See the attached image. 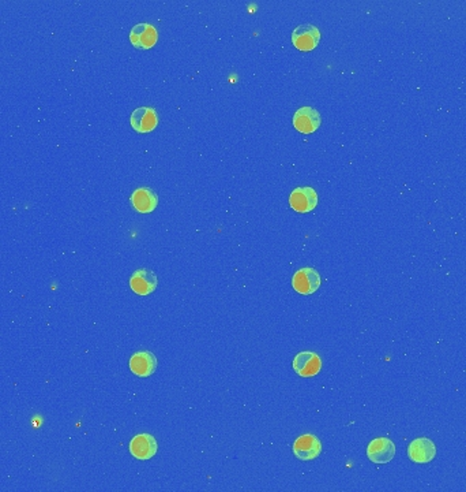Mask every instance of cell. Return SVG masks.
<instances>
[{"label":"cell","mask_w":466,"mask_h":492,"mask_svg":"<svg viewBox=\"0 0 466 492\" xmlns=\"http://www.w3.org/2000/svg\"><path fill=\"white\" fill-rule=\"evenodd\" d=\"M321 274L311 267L300 268L292 278V286L299 294L310 295L321 288Z\"/></svg>","instance_id":"obj_1"},{"label":"cell","mask_w":466,"mask_h":492,"mask_svg":"<svg viewBox=\"0 0 466 492\" xmlns=\"http://www.w3.org/2000/svg\"><path fill=\"white\" fill-rule=\"evenodd\" d=\"M293 370L299 377H316L322 370V360L314 351H302L293 360Z\"/></svg>","instance_id":"obj_5"},{"label":"cell","mask_w":466,"mask_h":492,"mask_svg":"<svg viewBox=\"0 0 466 492\" xmlns=\"http://www.w3.org/2000/svg\"><path fill=\"white\" fill-rule=\"evenodd\" d=\"M367 456L374 463H390L395 456V444L388 437H377L368 444Z\"/></svg>","instance_id":"obj_6"},{"label":"cell","mask_w":466,"mask_h":492,"mask_svg":"<svg viewBox=\"0 0 466 492\" xmlns=\"http://www.w3.org/2000/svg\"><path fill=\"white\" fill-rule=\"evenodd\" d=\"M159 125L157 111L152 107H139L131 114V126L138 133L153 132Z\"/></svg>","instance_id":"obj_12"},{"label":"cell","mask_w":466,"mask_h":492,"mask_svg":"<svg viewBox=\"0 0 466 492\" xmlns=\"http://www.w3.org/2000/svg\"><path fill=\"white\" fill-rule=\"evenodd\" d=\"M131 204L139 213H150L157 208L159 197L150 188H139L131 195Z\"/></svg>","instance_id":"obj_14"},{"label":"cell","mask_w":466,"mask_h":492,"mask_svg":"<svg viewBox=\"0 0 466 492\" xmlns=\"http://www.w3.org/2000/svg\"><path fill=\"white\" fill-rule=\"evenodd\" d=\"M159 285V279L156 274L146 268L137 269L130 278V288L138 295H149L152 294Z\"/></svg>","instance_id":"obj_11"},{"label":"cell","mask_w":466,"mask_h":492,"mask_svg":"<svg viewBox=\"0 0 466 492\" xmlns=\"http://www.w3.org/2000/svg\"><path fill=\"white\" fill-rule=\"evenodd\" d=\"M322 123L321 114L312 107H302L293 115V126L303 134H311L319 129Z\"/></svg>","instance_id":"obj_8"},{"label":"cell","mask_w":466,"mask_h":492,"mask_svg":"<svg viewBox=\"0 0 466 492\" xmlns=\"http://www.w3.org/2000/svg\"><path fill=\"white\" fill-rule=\"evenodd\" d=\"M159 40L157 29L146 22L138 24L130 31L131 44L139 50H150Z\"/></svg>","instance_id":"obj_10"},{"label":"cell","mask_w":466,"mask_h":492,"mask_svg":"<svg viewBox=\"0 0 466 492\" xmlns=\"http://www.w3.org/2000/svg\"><path fill=\"white\" fill-rule=\"evenodd\" d=\"M435 456H437L435 443L428 437L414 439L408 447V457L413 463H431L435 458Z\"/></svg>","instance_id":"obj_9"},{"label":"cell","mask_w":466,"mask_h":492,"mask_svg":"<svg viewBox=\"0 0 466 492\" xmlns=\"http://www.w3.org/2000/svg\"><path fill=\"white\" fill-rule=\"evenodd\" d=\"M159 444L154 436L150 434H139L130 442V453L140 461L153 458L157 454Z\"/></svg>","instance_id":"obj_7"},{"label":"cell","mask_w":466,"mask_h":492,"mask_svg":"<svg viewBox=\"0 0 466 492\" xmlns=\"http://www.w3.org/2000/svg\"><path fill=\"white\" fill-rule=\"evenodd\" d=\"M321 41V31L310 24L300 25L292 33V43L300 51H312Z\"/></svg>","instance_id":"obj_4"},{"label":"cell","mask_w":466,"mask_h":492,"mask_svg":"<svg viewBox=\"0 0 466 492\" xmlns=\"http://www.w3.org/2000/svg\"><path fill=\"white\" fill-rule=\"evenodd\" d=\"M130 370L138 377H149L157 370V358L150 351H138L130 358Z\"/></svg>","instance_id":"obj_13"},{"label":"cell","mask_w":466,"mask_h":492,"mask_svg":"<svg viewBox=\"0 0 466 492\" xmlns=\"http://www.w3.org/2000/svg\"><path fill=\"white\" fill-rule=\"evenodd\" d=\"M289 205L299 213H308L318 205V195L314 188H296L289 196Z\"/></svg>","instance_id":"obj_3"},{"label":"cell","mask_w":466,"mask_h":492,"mask_svg":"<svg viewBox=\"0 0 466 492\" xmlns=\"http://www.w3.org/2000/svg\"><path fill=\"white\" fill-rule=\"evenodd\" d=\"M322 453V443L318 436L305 434L299 436L293 443V454L302 461H311Z\"/></svg>","instance_id":"obj_2"}]
</instances>
